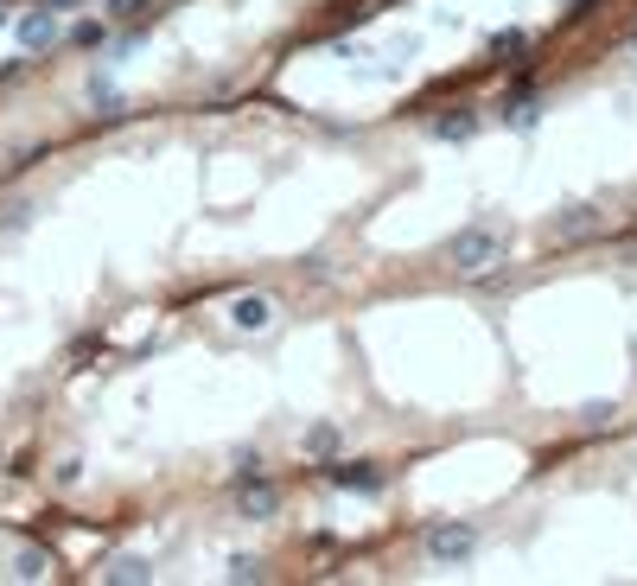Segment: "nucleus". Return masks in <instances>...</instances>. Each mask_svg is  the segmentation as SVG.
Returning <instances> with one entry per match:
<instances>
[{"mask_svg":"<svg viewBox=\"0 0 637 586\" xmlns=\"http://www.w3.org/2000/svg\"><path fill=\"white\" fill-rule=\"evenodd\" d=\"M504 243H510L504 223H491V217H485V223H466V230L446 243V262H453L459 274H478V268H491L497 255H504Z\"/></svg>","mask_w":637,"mask_h":586,"instance_id":"1","label":"nucleus"},{"mask_svg":"<svg viewBox=\"0 0 637 586\" xmlns=\"http://www.w3.org/2000/svg\"><path fill=\"white\" fill-rule=\"evenodd\" d=\"M325 485H338V491H364V497H376L389 485V472L383 465H370V459H338V465H325Z\"/></svg>","mask_w":637,"mask_h":586,"instance_id":"2","label":"nucleus"},{"mask_svg":"<svg viewBox=\"0 0 637 586\" xmlns=\"http://www.w3.org/2000/svg\"><path fill=\"white\" fill-rule=\"evenodd\" d=\"M472 548H478L472 523H434V529H427V555H434V561H466Z\"/></svg>","mask_w":637,"mask_h":586,"instance_id":"3","label":"nucleus"},{"mask_svg":"<svg viewBox=\"0 0 637 586\" xmlns=\"http://www.w3.org/2000/svg\"><path fill=\"white\" fill-rule=\"evenodd\" d=\"M20 45H26V51H45V45H58V13H51V7L26 13V20H20Z\"/></svg>","mask_w":637,"mask_h":586,"instance_id":"4","label":"nucleus"},{"mask_svg":"<svg viewBox=\"0 0 637 586\" xmlns=\"http://www.w3.org/2000/svg\"><path fill=\"white\" fill-rule=\"evenodd\" d=\"M230 319L243 325V332H262V325H274V300L268 293H243V300L230 306Z\"/></svg>","mask_w":637,"mask_h":586,"instance_id":"5","label":"nucleus"},{"mask_svg":"<svg viewBox=\"0 0 637 586\" xmlns=\"http://www.w3.org/2000/svg\"><path fill=\"white\" fill-rule=\"evenodd\" d=\"M599 230V211H593V204H567V211L555 217V236H561V243H574V236H593Z\"/></svg>","mask_w":637,"mask_h":586,"instance_id":"6","label":"nucleus"},{"mask_svg":"<svg viewBox=\"0 0 637 586\" xmlns=\"http://www.w3.org/2000/svg\"><path fill=\"white\" fill-rule=\"evenodd\" d=\"M274 504H281V491H274L268 478H249L243 497H236V510H243V516H274Z\"/></svg>","mask_w":637,"mask_h":586,"instance_id":"7","label":"nucleus"},{"mask_svg":"<svg viewBox=\"0 0 637 586\" xmlns=\"http://www.w3.org/2000/svg\"><path fill=\"white\" fill-rule=\"evenodd\" d=\"M102 580H115V586H147V580H153V561H141V555H115L109 567H102Z\"/></svg>","mask_w":637,"mask_h":586,"instance_id":"8","label":"nucleus"},{"mask_svg":"<svg viewBox=\"0 0 637 586\" xmlns=\"http://www.w3.org/2000/svg\"><path fill=\"white\" fill-rule=\"evenodd\" d=\"M45 574H51L45 548H20V555H13V580H45Z\"/></svg>","mask_w":637,"mask_h":586,"instance_id":"9","label":"nucleus"},{"mask_svg":"<svg viewBox=\"0 0 637 586\" xmlns=\"http://www.w3.org/2000/svg\"><path fill=\"white\" fill-rule=\"evenodd\" d=\"M434 134H440V141H472V134H478V115H466V109H459V115H440Z\"/></svg>","mask_w":637,"mask_h":586,"instance_id":"10","label":"nucleus"},{"mask_svg":"<svg viewBox=\"0 0 637 586\" xmlns=\"http://www.w3.org/2000/svg\"><path fill=\"white\" fill-rule=\"evenodd\" d=\"M491 51H497V58H516V51H529V39L516 26H504V32H491Z\"/></svg>","mask_w":637,"mask_h":586,"instance_id":"11","label":"nucleus"},{"mask_svg":"<svg viewBox=\"0 0 637 586\" xmlns=\"http://www.w3.org/2000/svg\"><path fill=\"white\" fill-rule=\"evenodd\" d=\"M102 39H109V20H83V26L71 32V45H83V51H90V45H102Z\"/></svg>","mask_w":637,"mask_h":586,"instance_id":"12","label":"nucleus"},{"mask_svg":"<svg viewBox=\"0 0 637 586\" xmlns=\"http://www.w3.org/2000/svg\"><path fill=\"white\" fill-rule=\"evenodd\" d=\"M134 13H147V0H102V20H134Z\"/></svg>","mask_w":637,"mask_h":586,"instance_id":"13","label":"nucleus"},{"mask_svg":"<svg viewBox=\"0 0 637 586\" xmlns=\"http://www.w3.org/2000/svg\"><path fill=\"white\" fill-rule=\"evenodd\" d=\"M230 580H268V567L255 561V555H236V561H230Z\"/></svg>","mask_w":637,"mask_h":586,"instance_id":"14","label":"nucleus"},{"mask_svg":"<svg viewBox=\"0 0 637 586\" xmlns=\"http://www.w3.org/2000/svg\"><path fill=\"white\" fill-rule=\"evenodd\" d=\"M580 421H587V427H612L618 408H612V402H587V408H580Z\"/></svg>","mask_w":637,"mask_h":586,"instance_id":"15","label":"nucleus"},{"mask_svg":"<svg viewBox=\"0 0 637 586\" xmlns=\"http://www.w3.org/2000/svg\"><path fill=\"white\" fill-rule=\"evenodd\" d=\"M338 446V427H313V434H306V453H332Z\"/></svg>","mask_w":637,"mask_h":586,"instance_id":"16","label":"nucleus"},{"mask_svg":"<svg viewBox=\"0 0 637 586\" xmlns=\"http://www.w3.org/2000/svg\"><path fill=\"white\" fill-rule=\"evenodd\" d=\"M45 7H51V13H64V7H77V0H45Z\"/></svg>","mask_w":637,"mask_h":586,"instance_id":"17","label":"nucleus"},{"mask_svg":"<svg viewBox=\"0 0 637 586\" xmlns=\"http://www.w3.org/2000/svg\"><path fill=\"white\" fill-rule=\"evenodd\" d=\"M0 26H7V13H0Z\"/></svg>","mask_w":637,"mask_h":586,"instance_id":"18","label":"nucleus"}]
</instances>
